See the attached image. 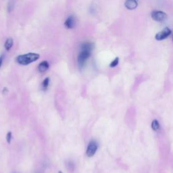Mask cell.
<instances>
[{"label":"cell","mask_w":173,"mask_h":173,"mask_svg":"<svg viewBox=\"0 0 173 173\" xmlns=\"http://www.w3.org/2000/svg\"><path fill=\"white\" fill-rule=\"evenodd\" d=\"M49 83H50V79L47 77L44 81H43V83H42V86H43V89H46L47 87H48Z\"/></svg>","instance_id":"7c38bea8"},{"label":"cell","mask_w":173,"mask_h":173,"mask_svg":"<svg viewBox=\"0 0 173 173\" xmlns=\"http://www.w3.org/2000/svg\"><path fill=\"white\" fill-rule=\"evenodd\" d=\"M124 6L128 10H134L137 7V2L135 0H128L124 3Z\"/></svg>","instance_id":"52a82bcc"},{"label":"cell","mask_w":173,"mask_h":173,"mask_svg":"<svg viewBox=\"0 0 173 173\" xmlns=\"http://www.w3.org/2000/svg\"><path fill=\"white\" fill-rule=\"evenodd\" d=\"M91 55V51L86 50H81L79 53V56H78V63L80 66H83V65L86 62V60L89 58Z\"/></svg>","instance_id":"3957f363"},{"label":"cell","mask_w":173,"mask_h":173,"mask_svg":"<svg viewBox=\"0 0 173 173\" xmlns=\"http://www.w3.org/2000/svg\"><path fill=\"white\" fill-rule=\"evenodd\" d=\"M3 55H2L1 56H0V68L2 67V62H3Z\"/></svg>","instance_id":"9a60e30c"},{"label":"cell","mask_w":173,"mask_h":173,"mask_svg":"<svg viewBox=\"0 0 173 173\" xmlns=\"http://www.w3.org/2000/svg\"><path fill=\"white\" fill-rule=\"evenodd\" d=\"M97 150V144L96 141H91L86 148V154L88 157H92L96 153Z\"/></svg>","instance_id":"277c9868"},{"label":"cell","mask_w":173,"mask_h":173,"mask_svg":"<svg viewBox=\"0 0 173 173\" xmlns=\"http://www.w3.org/2000/svg\"><path fill=\"white\" fill-rule=\"evenodd\" d=\"M151 128H152V129L155 131H158L160 129V124L157 120H153L152 123H151Z\"/></svg>","instance_id":"8fae6325"},{"label":"cell","mask_w":173,"mask_h":173,"mask_svg":"<svg viewBox=\"0 0 173 173\" xmlns=\"http://www.w3.org/2000/svg\"><path fill=\"white\" fill-rule=\"evenodd\" d=\"M13 45V39L12 38H8L5 43V48L7 50H10Z\"/></svg>","instance_id":"30bf717a"},{"label":"cell","mask_w":173,"mask_h":173,"mask_svg":"<svg viewBox=\"0 0 173 173\" xmlns=\"http://www.w3.org/2000/svg\"><path fill=\"white\" fill-rule=\"evenodd\" d=\"M93 48V43H92L85 42L81 45V50H86L89 51H92Z\"/></svg>","instance_id":"9c48e42d"},{"label":"cell","mask_w":173,"mask_h":173,"mask_svg":"<svg viewBox=\"0 0 173 173\" xmlns=\"http://www.w3.org/2000/svg\"><path fill=\"white\" fill-rule=\"evenodd\" d=\"M170 34H171V30L169 28L166 27L163 30H162L161 31H160L159 33H158L156 34H155V39L158 41L165 39L166 38L170 35Z\"/></svg>","instance_id":"5b68a950"},{"label":"cell","mask_w":173,"mask_h":173,"mask_svg":"<svg viewBox=\"0 0 173 173\" xmlns=\"http://www.w3.org/2000/svg\"><path fill=\"white\" fill-rule=\"evenodd\" d=\"M6 140H7V142L8 143V144H10V143L11 142V140H12V133L11 132H9L7 134Z\"/></svg>","instance_id":"5bb4252c"},{"label":"cell","mask_w":173,"mask_h":173,"mask_svg":"<svg viewBox=\"0 0 173 173\" xmlns=\"http://www.w3.org/2000/svg\"><path fill=\"white\" fill-rule=\"evenodd\" d=\"M58 173H62V172H61V171H59V172H58Z\"/></svg>","instance_id":"2e32d148"},{"label":"cell","mask_w":173,"mask_h":173,"mask_svg":"<svg viewBox=\"0 0 173 173\" xmlns=\"http://www.w3.org/2000/svg\"><path fill=\"white\" fill-rule=\"evenodd\" d=\"M39 55L35 53H29L24 55H18L16 58V61L21 65H28L33 62H35L39 58Z\"/></svg>","instance_id":"6da1fadb"},{"label":"cell","mask_w":173,"mask_h":173,"mask_svg":"<svg viewBox=\"0 0 173 173\" xmlns=\"http://www.w3.org/2000/svg\"><path fill=\"white\" fill-rule=\"evenodd\" d=\"M151 18L158 22L164 21L167 18V14L165 12L160 10H154L151 13Z\"/></svg>","instance_id":"7a4b0ae2"},{"label":"cell","mask_w":173,"mask_h":173,"mask_svg":"<svg viewBox=\"0 0 173 173\" xmlns=\"http://www.w3.org/2000/svg\"><path fill=\"white\" fill-rule=\"evenodd\" d=\"M75 17L73 16H69L66 19V20L65 21V23H64L65 27L68 29L73 28L75 27Z\"/></svg>","instance_id":"8992f818"},{"label":"cell","mask_w":173,"mask_h":173,"mask_svg":"<svg viewBox=\"0 0 173 173\" xmlns=\"http://www.w3.org/2000/svg\"><path fill=\"white\" fill-rule=\"evenodd\" d=\"M49 68V64L47 61H43L39 65V71L40 72H45Z\"/></svg>","instance_id":"ba28073f"},{"label":"cell","mask_w":173,"mask_h":173,"mask_svg":"<svg viewBox=\"0 0 173 173\" xmlns=\"http://www.w3.org/2000/svg\"><path fill=\"white\" fill-rule=\"evenodd\" d=\"M118 62H119V58H116L110 64V67H115V66H116L118 65Z\"/></svg>","instance_id":"4fadbf2b"}]
</instances>
